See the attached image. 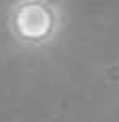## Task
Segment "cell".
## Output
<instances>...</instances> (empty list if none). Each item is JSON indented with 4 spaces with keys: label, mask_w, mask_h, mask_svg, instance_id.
I'll return each instance as SVG.
<instances>
[{
    "label": "cell",
    "mask_w": 119,
    "mask_h": 122,
    "mask_svg": "<svg viewBox=\"0 0 119 122\" xmlns=\"http://www.w3.org/2000/svg\"><path fill=\"white\" fill-rule=\"evenodd\" d=\"M64 30L60 0H15L6 11V32L21 49H45Z\"/></svg>",
    "instance_id": "6da1fadb"
}]
</instances>
